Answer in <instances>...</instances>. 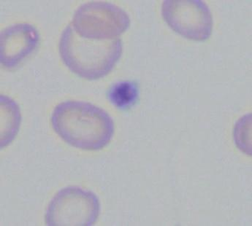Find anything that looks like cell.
Here are the masks:
<instances>
[{
  "label": "cell",
  "instance_id": "obj_1",
  "mask_svg": "<svg viewBox=\"0 0 252 226\" xmlns=\"http://www.w3.org/2000/svg\"><path fill=\"white\" fill-rule=\"evenodd\" d=\"M51 123L64 141L82 150L103 148L114 134L111 116L88 102L67 101L60 104L53 111Z\"/></svg>",
  "mask_w": 252,
  "mask_h": 226
},
{
  "label": "cell",
  "instance_id": "obj_2",
  "mask_svg": "<svg viewBox=\"0 0 252 226\" xmlns=\"http://www.w3.org/2000/svg\"><path fill=\"white\" fill-rule=\"evenodd\" d=\"M59 48L63 62L73 73L84 79L96 80L113 70L122 55V43L119 38H83L69 24L62 34Z\"/></svg>",
  "mask_w": 252,
  "mask_h": 226
},
{
  "label": "cell",
  "instance_id": "obj_3",
  "mask_svg": "<svg viewBox=\"0 0 252 226\" xmlns=\"http://www.w3.org/2000/svg\"><path fill=\"white\" fill-rule=\"evenodd\" d=\"M129 25L130 19L125 10L102 1L83 4L74 14L72 23L78 35L94 40L116 39Z\"/></svg>",
  "mask_w": 252,
  "mask_h": 226
},
{
  "label": "cell",
  "instance_id": "obj_4",
  "mask_svg": "<svg viewBox=\"0 0 252 226\" xmlns=\"http://www.w3.org/2000/svg\"><path fill=\"white\" fill-rule=\"evenodd\" d=\"M100 212L99 199L91 191L78 187L61 190L47 209L46 223L50 226H91Z\"/></svg>",
  "mask_w": 252,
  "mask_h": 226
},
{
  "label": "cell",
  "instance_id": "obj_5",
  "mask_svg": "<svg viewBox=\"0 0 252 226\" xmlns=\"http://www.w3.org/2000/svg\"><path fill=\"white\" fill-rule=\"evenodd\" d=\"M161 13L169 27L186 38L204 41L211 37L212 14L201 0H166Z\"/></svg>",
  "mask_w": 252,
  "mask_h": 226
},
{
  "label": "cell",
  "instance_id": "obj_6",
  "mask_svg": "<svg viewBox=\"0 0 252 226\" xmlns=\"http://www.w3.org/2000/svg\"><path fill=\"white\" fill-rule=\"evenodd\" d=\"M37 29L28 24L7 27L0 36V60L3 67H17L37 48L39 43Z\"/></svg>",
  "mask_w": 252,
  "mask_h": 226
},
{
  "label": "cell",
  "instance_id": "obj_7",
  "mask_svg": "<svg viewBox=\"0 0 252 226\" xmlns=\"http://www.w3.org/2000/svg\"><path fill=\"white\" fill-rule=\"evenodd\" d=\"M139 90L137 84L123 81L114 84L108 91V99L119 109H127L136 103Z\"/></svg>",
  "mask_w": 252,
  "mask_h": 226
}]
</instances>
